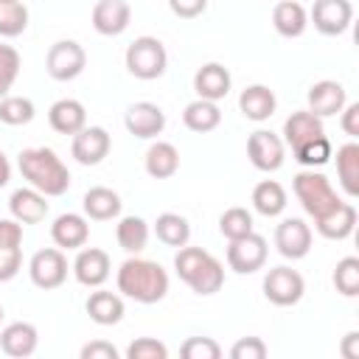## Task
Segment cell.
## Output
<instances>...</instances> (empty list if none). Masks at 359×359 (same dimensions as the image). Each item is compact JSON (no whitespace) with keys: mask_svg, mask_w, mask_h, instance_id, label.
Masks as SVG:
<instances>
[{"mask_svg":"<svg viewBox=\"0 0 359 359\" xmlns=\"http://www.w3.org/2000/svg\"><path fill=\"white\" fill-rule=\"evenodd\" d=\"M337 177L348 196H359V143H345L337 149Z\"/></svg>","mask_w":359,"mask_h":359,"instance_id":"29","label":"cell"},{"mask_svg":"<svg viewBox=\"0 0 359 359\" xmlns=\"http://www.w3.org/2000/svg\"><path fill=\"white\" fill-rule=\"evenodd\" d=\"M275 247H278V252L283 258H292V261L303 258L311 250V230H309V224L303 219H294V216L283 219L275 227Z\"/></svg>","mask_w":359,"mask_h":359,"instance_id":"10","label":"cell"},{"mask_svg":"<svg viewBox=\"0 0 359 359\" xmlns=\"http://www.w3.org/2000/svg\"><path fill=\"white\" fill-rule=\"evenodd\" d=\"M177 168H180V151L171 143L157 140V143L149 146V151H146V171H149V177L168 180V177L177 174Z\"/></svg>","mask_w":359,"mask_h":359,"instance_id":"27","label":"cell"},{"mask_svg":"<svg viewBox=\"0 0 359 359\" xmlns=\"http://www.w3.org/2000/svg\"><path fill=\"white\" fill-rule=\"evenodd\" d=\"M22 227L17 219H0V247H20Z\"/></svg>","mask_w":359,"mask_h":359,"instance_id":"47","label":"cell"},{"mask_svg":"<svg viewBox=\"0 0 359 359\" xmlns=\"http://www.w3.org/2000/svg\"><path fill=\"white\" fill-rule=\"evenodd\" d=\"M168 8L182 17V20H191V17H199L205 8H208V0H168Z\"/></svg>","mask_w":359,"mask_h":359,"instance_id":"46","label":"cell"},{"mask_svg":"<svg viewBox=\"0 0 359 359\" xmlns=\"http://www.w3.org/2000/svg\"><path fill=\"white\" fill-rule=\"evenodd\" d=\"M81 359H118V351H115V345L95 339V342H87L81 348Z\"/></svg>","mask_w":359,"mask_h":359,"instance_id":"48","label":"cell"},{"mask_svg":"<svg viewBox=\"0 0 359 359\" xmlns=\"http://www.w3.org/2000/svg\"><path fill=\"white\" fill-rule=\"evenodd\" d=\"M22 252L20 247H0V280H11L20 272Z\"/></svg>","mask_w":359,"mask_h":359,"instance_id":"45","label":"cell"},{"mask_svg":"<svg viewBox=\"0 0 359 359\" xmlns=\"http://www.w3.org/2000/svg\"><path fill=\"white\" fill-rule=\"evenodd\" d=\"M126 356H129V359H165V356H168V348H165L160 339L140 337V339H135V342L126 348Z\"/></svg>","mask_w":359,"mask_h":359,"instance_id":"43","label":"cell"},{"mask_svg":"<svg viewBox=\"0 0 359 359\" xmlns=\"http://www.w3.org/2000/svg\"><path fill=\"white\" fill-rule=\"evenodd\" d=\"M73 272L81 286H101L109 278V255L98 247H87L76 255Z\"/></svg>","mask_w":359,"mask_h":359,"instance_id":"15","label":"cell"},{"mask_svg":"<svg viewBox=\"0 0 359 359\" xmlns=\"http://www.w3.org/2000/svg\"><path fill=\"white\" fill-rule=\"evenodd\" d=\"M219 121H222V112H219V107H216L213 101H208V98H196V101H191V104L182 109V123H185L191 132H210V129L219 126Z\"/></svg>","mask_w":359,"mask_h":359,"instance_id":"30","label":"cell"},{"mask_svg":"<svg viewBox=\"0 0 359 359\" xmlns=\"http://www.w3.org/2000/svg\"><path fill=\"white\" fill-rule=\"evenodd\" d=\"M8 180H11V165H8V157L0 151V188H3Z\"/></svg>","mask_w":359,"mask_h":359,"instance_id":"51","label":"cell"},{"mask_svg":"<svg viewBox=\"0 0 359 359\" xmlns=\"http://www.w3.org/2000/svg\"><path fill=\"white\" fill-rule=\"evenodd\" d=\"M283 135H286V143L292 149H297L300 143L323 135V118L314 115L311 109H300V112H292L286 121H283Z\"/></svg>","mask_w":359,"mask_h":359,"instance_id":"25","label":"cell"},{"mask_svg":"<svg viewBox=\"0 0 359 359\" xmlns=\"http://www.w3.org/2000/svg\"><path fill=\"white\" fill-rule=\"evenodd\" d=\"M81 205H84V213L90 219H95V222H107V219H112V216L121 213V196L112 188H107V185L90 188L84 194V202Z\"/></svg>","mask_w":359,"mask_h":359,"instance_id":"28","label":"cell"},{"mask_svg":"<svg viewBox=\"0 0 359 359\" xmlns=\"http://www.w3.org/2000/svg\"><path fill=\"white\" fill-rule=\"evenodd\" d=\"M294 194H297L300 205L306 208V213L314 216V219H320L323 213H328L339 202V196L331 188L328 177H323L317 171H300V174H294Z\"/></svg>","mask_w":359,"mask_h":359,"instance_id":"4","label":"cell"},{"mask_svg":"<svg viewBox=\"0 0 359 359\" xmlns=\"http://www.w3.org/2000/svg\"><path fill=\"white\" fill-rule=\"evenodd\" d=\"M70 154L81 165H98L109 154V135H107V129L104 126H84V129H79L73 135Z\"/></svg>","mask_w":359,"mask_h":359,"instance_id":"11","label":"cell"},{"mask_svg":"<svg viewBox=\"0 0 359 359\" xmlns=\"http://www.w3.org/2000/svg\"><path fill=\"white\" fill-rule=\"evenodd\" d=\"M345 107V87L339 81H331V79H323L317 84L309 87V109L314 115H337L342 112Z\"/></svg>","mask_w":359,"mask_h":359,"instance_id":"17","label":"cell"},{"mask_svg":"<svg viewBox=\"0 0 359 359\" xmlns=\"http://www.w3.org/2000/svg\"><path fill=\"white\" fill-rule=\"evenodd\" d=\"M132 17V8L126 0H98L93 6V28L104 36H118L121 31H126Z\"/></svg>","mask_w":359,"mask_h":359,"instance_id":"14","label":"cell"},{"mask_svg":"<svg viewBox=\"0 0 359 359\" xmlns=\"http://www.w3.org/2000/svg\"><path fill=\"white\" fill-rule=\"evenodd\" d=\"M28 272H31L34 286H39V289H56L67 278V258L56 247L36 250L34 258H31V264H28Z\"/></svg>","mask_w":359,"mask_h":359,"instance_id":"8","label":"cell"},{"mask_svg":"<svg viewBox=\"0 0 359 359\" xmlns=\"http://www.w3.org/2000/svg\"><path fill=\"white\" fill-rule=\"evenodd\" d=\"M165 62H168V53L157 36H137L126 48V70L135 79H143V81L160 79L165 70Z\"/></svg>","mask_w":359,"mask_h":359,"instance_id":"3","label":"cell"},{"mask_svg":"<svg viewBox=\"0 0 359 359\" xmlns=\"http://www.w3.org/2000/svg\"><path fill=\"white\" fill-rule=\"evenodd\" d=\"M28 28V8L22 0L0 3V36H20Z\"/></svg>","mask_w":359,"mask_h":359,"instance_id":"35","label":"cell"},{"mask_svg":"<svg viewBox=\"0 0 359 359\" xmlns=\"http://www.w3.org/2000/svg\"><path fill=\"white\" fill-rule=\"evenodd\" d=\"M196 294H213V292H219L222 289V283H224V269H222V264L208 252V258L194 269V275L185 280Z\"/></svg>","mask_w":359,"mask_h":359,"instance_id":"31","label":"cell"},{"mask_svg":"<svg viewBox=\"0 0 359 359\" xmlns=\"http://www.w3.org/2000/svg\"><path fill=\"white\" fill-rule=\"evenodd\" d=\"M48 121H50V126L59 135H76L79 129H84L87 112H84V104L81 101H76V98H59V101L50 104Z\"/></svg>","mask_w":359,"mask_h":359,"instance_id":"18","label":"cell"},{"mask_svg":"<svg viewBox=\"0 0 359 359\" xmlns=\"http://www.w3.org/2000/svg\"><path fill=\"white\" fill-rule=\"evenodd\" d=\"M205 258H208V250H202V247H182V250L174 255V269H177V275H180L182 280H188V278L194 275V269H196Z\"/></svg>","mask_w":359,"mask_h":359,"instance_id":"42","label":"cell"},{"mask_svg":"<svg viewBox=\"0 0 359 359\" xmlns=\"http://www.w3.org/2000/svg\"><path fill=\"white\" fill-rule=\"evenodd\" d=\"M154 233L168 247H185L191 238V224L180 213H160L154 222Z\"/></svg>","mask_w":359,"mask_h":359,"instance_id":"33","label":"cell"},{"mask_svg":"<svg viewBox=\"0 0 359 359\" xmlns=\"http://www.w3.org/2000/svg\"><path fill=\"white\" fill-rule=\"evenodd\" d=\"M334 286L345 297H356L359 294V258L356 255H345L337 264V269H334Z\"/></svg>","mask_w":359,"mask_h":359,"instance_id":"38","label":"cell"},{"mask_svg":"<svg viewBox=\"0 0 359 359\" xmlns=\"http://www.w3.org/2000/svg\"><path fill=\"white\" fill-rule=\"evenodd\" d=\"M34 118V101L22 95H3L0 98V121L11 126H22Z\"/></svg>","mask_w":359,"mask_h":359,"instance_id":"37","label":"cell"},{"mask_svg":"<svg viewBox=\"0 0 359 359\" xmlns=\"http://www.w3.org/2000/svg\"><path fill=\"white\" fill-rule=\"evenodd\" d=\"M194 90L199 93V98L208 101H219L230 93V70L219 62H208L194 73Z\"/></svg>","mask_w":359,"mask_h":359,"instance_id":"16","label":"cell"},{"mask_svg":"<svg viewBox=\"0 0 359 359\" xmlns=\"http://www.w3.org/2000/svg\"><path fill=\"white\" fill-rule=\"evenodd\" d=\"M233 359H264L266 356V345L258 337H241L233 348H230Z\"/></svg>","mask_w":359,"mask_h":359,"instance_id":"44","label":"cell"},{"mask_svg":"<svg viewBox=\"0 0 359 359\" xmlns=\"http://www.w3.org/2000/svg\"><path fill=\"white\" fill-rule=\"evenodd\" d=\"M339 353H342L345 359H359V331L345 334V339H342V345H339Z\"/></svg>","mask_w":359,"mask_h":359,"instance_id":"50","label":"cell"},{"mask_svg":"<svg viewBox=\"0 0 359 359\" xmlns=\"http://www.w3.org/2000/svg\"><path fill=\"white\" fill-rule=\"evenodd\" d=\"M115 236H118L121 250H126V252H140V250L146 247V241H149V224H146L140 216H123V219L118 222Z\"/></svg>","mask_w":359,"mask_h":359,"instance_id":"34","label":"cell"},{"mask_svg":"<svg viewBox=\"0 0 359 359\" xmlns=\"http://www.w3.org/2000/svg\"><path fill=\"white\" fill-rule=\"evenodd\" d=\"M292 151H294V160H297L300 165H323V163H328V157H331V140H328L325 135H317V137L300 143V146L292 149Z\"/></svg>","mask_w":359,"mask_h":359,"instance_id":"39","label":"cell"},{"mask_svg":"<svg viewBox=\"0 0 359 359\" xmlns=\"http://www.w3.org/2000/svg\"><path fill=\"white\" fill-rule=\"evenodd\" d=\"M50 236H53L56 247L76 250V247H84V244H87L90 227H87L84 216H79V213H62V216H56V222L50 224Z\"/></svg>","mask_w":359,"mask_h":359,"instance_id":"22","label":"cell"},{"mask_svg":"<svg viewBox=\"0 0 359 359\" xmlns=\"http://www.w3.org/2000/svg\"><path fill=\"white\" fill-rule=\"evenodd\" d=\"M87 65V53L79 42L73 39H59L50 45L48 56H45V70L50 73V79L56 81H70L76 79Z\"/></svg>","mask_w":359,"mask_h":359,"instance_id":"5","label":"cell"},{"mask_svg":"<svg viewBox=\"0 0 359 359\" xmlns=\"http://www.w3.org/2000/svg\"><path fill=\"white\" fill-rule=\"evenodd\" d=\"M272 25L280 36H300L309 25V14L306 8L297 3V0H280L275 8H272Z\"/></svg>","mask_w":359,"mask_h":359,"instance_id":"24","label":"cell"},{"mask_svg":"<svg viewBox=\"0 0 359 359\" xmlns=\"http://www.w3.org/2000/svg\"><path fill=\"white\" fill-rule=\"evenodd\" d=\"M351 20H353L351 0H314L311 6V22L325 36L342 34L351 25Z\"/></svg>","mask_w":359,"mask_h":359,"instance_id":"9","label":"cell"},{"mask_svg":"<svg viewBox=\"0 0 359 359\" xmlns=\"http://www.w3.org/2000/svg\"><path fill=\"white\" fill-rule=\"evenodd\" d=\"M17 73H20V53H17V48L0 42V98L11 90Z\"/></svg>","mask_w":359,"mask_h":359,"instance_id":"40","label":"cell"},{"mask_svg":"<svg viewBox=\"0 0 359 359\" xmlns=\"http://www.w3.org/2000/svg\"><path fill=\"white\" fill-rule=\"evenodd\" d=\"M247 157L258 171H275L283 163V140L275 132L258 129L247 140Z\"/></svg>","mask_w":359,"mask_h":359,"instance_id":"12","label":"cell"},{"mask_svg":"<svg viewBox=\"0 0 359 359\" xmlns=\"http://www.w3.org/2000/svg\"><path fill=\"white\" fill-rule=\"evenodd\" d=\"M264 261H266V238L258 236V233H247L241 238H233L230 247H227V264L238 275L261 269Z\"/></svg>","mask_w":359,"mask_h":359,"instance_id":"7","label":"cell"},{"mask_svg":"<svg viewBox=\"0 0 359 359\" xmlns=\"http://www.w3.org/2000/svg\"><path fill=\"white\" fill-rule=\"evenodd\" d=\"M342 129H345L351 137L359 135V104H348V107H345V112H342Z\"/></svg>","mask_w":359,"mask_h":359,"instance_id":"49","label":"cell"},{"mask_svg":"<svg viewBox=\"0 0 359 359\" xmlns=\"http://www.w3.org/2000/svg\"><path fill=\"white\" fill-rule=\"evenodd\" d=\"M252 205L261 216H278L286 208V191L275 180H264L252 188Z\"/></svg>","mask_w":359,"mask_h":359,"instance_id":"32","label":"cell"},{"mask_svg":"<svg viewBox=\"0 0 359 359\" xmlns=\"http://www.w3.org/2000/svg\"><path fill=\"white\" fill-rule=\"evenodd\" d=\"M0 3H8V0H0Z\"/></svg>","mask_w":359,"mask_h":359,"instance_id":"53","label":"cell"},{"mask_svg":"<svg viewBox=\"0 0 359 359\" xmlns=\"http://www.w3.org/2000/svg\"><path fill=\"white\" fill-rule=\"evenodd\" d=\"M317 222V230H320V236H325V238H348L351 233H353V224H356V208L351 205V202H337L328 213H323L320 219H314Z\"/></svg>","mask_w":359,"mask_h":359,"instance_id":"19","label":"cell"},{"mask_svg":"<svg viewBox=\"0 0 359 359\" xmlns=\"http://www.w3.org/2000/svg\"><path fill=\"white\" fill-rule=\"evenodd\" d=\"M8 208H11V216L22 224H34V222H42L45 213H48V202H45V194H39L36 188H17L8 199Z\"/></svg>","mask_w":359,"mask_h":359,"instance_id":"21","label":"cell"},{"mask_svg":"<svg viewBox=\"0 0 359 359\" xmlns=\"http://www.w3.org/2000/svg\"><path fill=\"white\" fill-rule=\"evenodd\" d=\"M84 309H87L90 320L98 323V325H115V323H121V317H123V300H121L115 292H107V289L93 292V294L87 297Z\"/></svg>","mask_w":359,"mask_h":359,"instance_id":"26","label":"cell"},{"mask_svg":"<svg viewBox=\"0 0 359 359\" xmlns=\"http://www.w3.org/2000/svg\"><path fill=\"white\" fill-rule=\"evenodd\" d=\"M275 107H278V98L266 84H250L238 95V109L250 121H266L275 112Z\"/></svg>","mask_w":359,"mask_h":359,"instance_id":"20","label":"cell"},{"mask_svg":"<svg viewBox=\"0 0 359 359\" xmlns=\"http://www.w3.org/2000/svg\"><path fill=\"white\" fill-rule=\"evenodd\" d=\"M0 320H3V306H0Z\"/></svg>","mask_w":359,"mask_h":359,"instance_id":"52","label":"cell"},{"mask_svg":"<svg viewBox=\"0 0 359 359\" xmlns=\"http://www.w3.org/2000/svg\"><path fill=\"white\" fill-rule=\"evenodd\" d=\"M180 353H182V359H219L222 348L210 337H191V339L182 342Z\"/></svg>","mask_w":359,"mask_h":359,"instance_id":"41","label":"cell"},{"mask_svg":"<svg viewBox=\"0 0 359 359\" xmlns=\"http://www.w3.org/2000/svg\"><path fill=\"white\" fill-rule=\"evenodd\" d=\"M0 348H3V353L14 356V359L31 356L36 351V328L31 323H22V320L6 325L0 334Z\"/></svg>","mask_w":359,"mask_h":359,"instance_id":"23","label":"cell"},{"mask_svg":"<svg viewBox=\"0 0 359 359\" xmlns=\"http://www.w3.org/2000/svg\"><path fill=\"white\" fill-rule=\"evenodd\" d=\"M123 123L135 137H154L165 126V112L151 101H137L126 109Z\"/></svg>","mask_w":359,"mask_h":359,"instance_id":"13","label":"cell"},{"mask_svg":"<svg viewBox=\"0 0 359 359\" xmlns=\"http://www.w3.org/2000/svg\"><path fill=\"white\" fill-rule=\"evenodd\" d=\"M306 292L303 275L292 266H275L264 278V294L275 306H294Z\"/></svg>","mask_w":359,"mask_h":359,"instance_id":"6","label":"cell"},{"mask_svg":"<svg viewBox=\"0 0 359 359\" xmlns=\"http://www.w3.org/2000/svg\"><path fill=\"white\" fill-rule=\"evenodd\" d=\"M20 171L22 177L45 196H62L70 188V171L67 165L56 157L53 149H22L20 151Z\"/></svg>","mask_w":359,"mask_h":359,"instance_id":"1","label":"cell"},{"mask_svg":"<svg viewBox=\"0 0 359 359\" xmlns=\"http://www.w3.org/2000/svg\"><path fill=\"white\" fill-rule=\"evenodd\" d=\"M118 292L137 303H157L168 292V275L157 261L126 258L118 269Z\"/></svg>","mask_w":359,"mask_h":359,"instance_id":"2","label":"cell"},{"mask_svg":"<svg viewBox=\"0 0 359 359\" xmlns=\"http://www.w3.org/2000/svg\"><path fill=\"white\" fill-rule=\"evenodd\" d=\"M219 230H222V236L227 241L252 233V216H250V210L247 208H238V205L236 208H227L222 213V219H219Z\"/></svg>","mask_w":359,"mask_h":359,"instance_id":"36","label":"cell"}]
</instances>
